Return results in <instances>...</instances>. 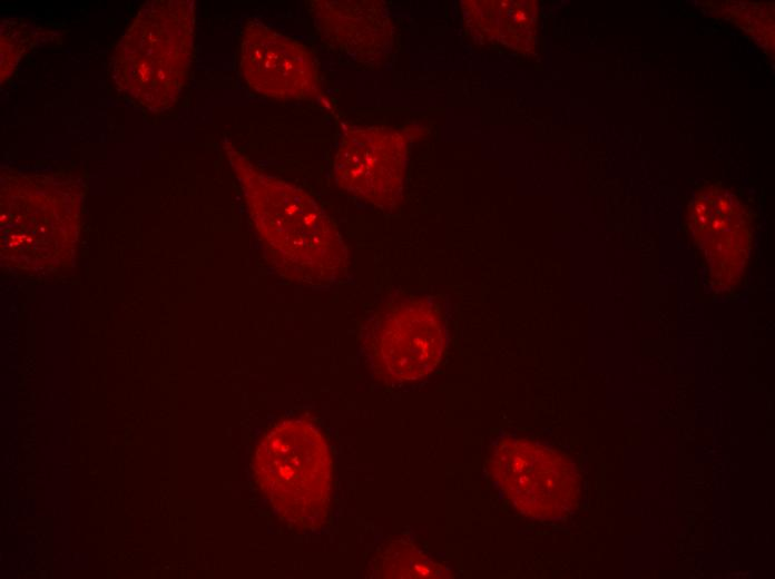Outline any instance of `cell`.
Here are the masks:
<instances>
[{
    "mask_svg": "<svg viewBox=\"0 0 775 579\" xmlns=\"http://www.w3.org/2000/svg\"><path fill=\"white\" fill-rule=\"evenodd\" d=\"M227 147L251 218L277 271L288 279L313 286L339 278L345 269L346 249L316 200Z\"/></svg>",
    "mask_w": 775,
    "mask_h": 579,
    "instance_id": "1",
    "label": "cell"
},
{
    "mask_svg": "<svg viewBox=\"0 0 775 579\" xmlns=\"http://www.w3.org/2000/svg\"><path fill=\"white\" fill-rule=\"evenodd\" d=\"M194 39L193 1L146 2L112 57V78L118 90L151 112L173 107L189 77Z\"/></svg>",
    "mask_w": 775,
    "mask_h": 579,
    "instance_id": "2",
    "label": "cell"
},
{
    "mask_svg": "<svg viewBox=\"0 0 775 579\" xmlns=\"http://www.w3.org/2000/svg\"><path fill=\"white\" fill-rule=\"evenodd\" d=\"M254 471L273 510L291 526L320 528L331 510L333 464L321 432L304 420H285L261 440Z\"/></svg>",
    "mask_w": 775,
    "mask_h": 579,
    "instance_id": "3",
    "label": "cell"
},
{
    "mask_svg": "<svg viewBox=\"0 0 775 579\" xmlns=\"http://www.w3.org/2000/svg\"><path fill=\"white\" fill-rule=\"evenodd\" d=\"M238 66L247 86L269 98L315 101L323 94L310 50L258 20L242 30Z\"/></svg>",
    "mask_w": 775,
    "mask_h": 579,
    "instance_id": "4",
    "label": "cell"
},
{
    "mask_svg": "<svg viewBox=\"0 0 775 579\" xmlns=\"http://www.w3.org/2000/svg\"><path fill=\"white\" fill-rule=\"evenodd\" d=\"M408 139L384 127L349 129L337 146L333 173L340 187L380 207L393 205L401 193Z\"/></svg>",
    "mask_w": 775,
    "mask_h": 579,
    "instance_id": "5",
    "label": "cell"
},
{
    "mask_svg": "<svg viewBox=\"0 0 775 579\" xmlns=\"http://www.w3.org/2000/svg\"><path fill=\"white\" fill-rule=\"evenodd\" d=\"M374 370L389 381L415 380L438 363L442 332L435 314L420 301H404L383 312L367 340Z\"/></svg>",
    "mask_w": 775,
    "mask_h": 579,
    "instance_id": "6",
    "label": "cell"
},
{
    "mask_svg": "<svg viewBox=\"0 0 775 579\" xmlns=\"http://www.w3.org/2000/svg\"><path fill=\"white\" fill-rule=\"evenodd\" d=\"M490 469L504 494L526 513L555 516L571 503V468L546 449L519 440L501 441Z\"/></svg>",
    "mask_w": 775,
    "mask_h": 579,
    "instance_id": "7",
    "label": "cell"
},
{
    "mask_svg": "<svg viewBox=\"0 0 775 579\" xmlns=\"http://www.w3.org/2000/svg\"><path fill=\"white\" fill-rule=\"evenodd\" d=\"M306 8L323 42L357 61L384 58L393 29L386 9L376 1H307Z\"/></svg>",
    "mask_w": 775,
    "mask_h": 579,
    "instance_id": "8",
    "label": "cell"
},
{
    "mask_svg": "<svg viewBox=\"0 0 775 579\" xmlns=\"http://www.w3.org/2000/svg\"><path fill=\"white\" fill-rule=\"evenodd\" d=\"M468 23L490 41L529 50L534 41L537 4L533 1H470Z\"/></svg>",
    "mask_w": 775,
    "mask_h": 579,
    "instance_id": "9",
    "label": "cell"
},
{
    "mask_svg": "<svg viewBox=\"0 0 775 579\" xmlns=\"http://www.w3.org/2000/svg\"><path fill=\"white\" fill-rule=\"evenodd\" d=\"M691 219L696 230L706 233L743 228L748 216L735 195L720 185H709L698 193Z\"/></svg>",
    "mask_w": 775,
    "mask_h": 579,
    "instance_id": "10",
    "label": "cell"
},
{
    "mask_svg": "<svg viewBox=\"0 0 775 579\" xmlns=\"http://www.w3.org/2000/svg\"><path fill=\"white\" fill-rule=\"evenodd\" d=\"M429 567L430 565L418 553L413 555L409 549H398V552L385 556L381 573L382 577L391 578L429 577Z\"/></svg>",
    "mask_w": 775,
    "mask_h": 579,
    "instance_id": "11",
    "label": "cell"
}]
</instances>
